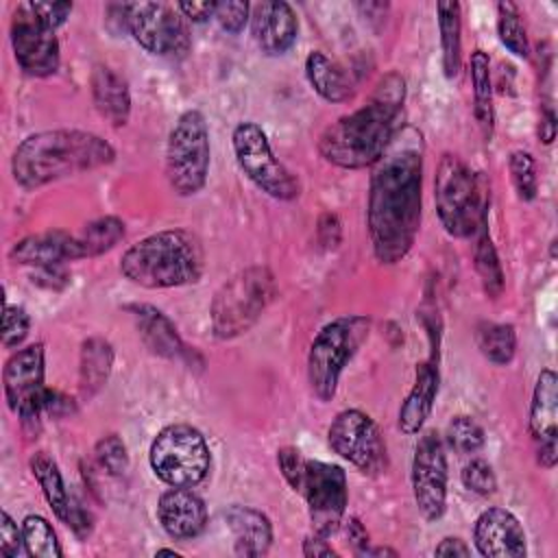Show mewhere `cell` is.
<instances>
[{"label": "cell", "mask_w": 558, "mask_h": 558, "mask_svg": "<svg viewBox=\"0 0 558 558\" xmlns=\"http://www.w3.org/2000/svg\"><path fill=\"white\" fill-rule=\"evenodd\" d=\"M366 227L379 264L401 262L414 246L423 203V135L414 126L395 133L371 166Z\"/></svg>", "instance_id": "6da1fadb"}, {"label": "cell", "mask_w": 558, "mask_h": 558, "mask_svg": "<svg viewBox=\"0 0 558 558\" xmlns=\"http://www.w3.org/2000/svg\"><path fill=\"white\" fill-rule=\"evenodd\" d=\"M403 100L405 78L399 72H388L360 109L338 118L320 133V157L347 170L371 168L401 129Z\"/></svg>", "instance_id": "7a4b0ae2"}, {"label": "cell", "mask_w": 558, "mask_h": 558, "mask_svg": "<svg viewBox=\"0 0 558 558\" xmlns=\"http://www.w3.org/2000/svg\"><path fill=\"white\" fill-rule=\"evenodd\" d=\"M116 148L92 131L52 129L26 135L11 155V174L24 190L109 166Z\"/></svg>", "instance_id": "3957f363"}, {"label": "cell", "mask_w": 558, "mask_h": 558, "mask_svg": "<svg viewBox=\"0 0 558 558\" xmlns=\"http://www.w3.org/2000/svg\"><path fill=\"white\" fill-rule=\"evenodd\" d=\"M205 270L201 240L187 229H163L131 244L120 272L135 286L159 290L196 283Z\"/></svg>", "instance_id": "277c9868"}, {"label": "cell", "mask_w": 558, "mask_h": 558, "mask_svg": "<svg viewBox=\"0 0 558 558\" xmlns=\"http://www.w3.org/2000/svg\"><path fill=\"white\" fill-rule=\"evenodd\" d=\"M434 201L445 231L453 238L475 235V231L486 225V179L453 153H445L438 161Z\"/></svg>", "instance_id": "5b68a950"}, {"label": "cell", "mask_w": 558, "mask_h": 558, "mask_svg": "<svg viewBox=\"0 0 558 558\" xmlns=\"http://www.w3.org/2000/svg\"><path fill=\"white\" fill-rule=\"evenodd\" d=\"M277 296V279L268 266H248L227 279L209 305L211 331L220 340L246 333Z\"/></svg>", "instance_id": "8992f818"}, {"label": "cell", "mask_w": 558, "mask_h": 558, "mask_svg": "<svg viewBox=\"0 0 558 558\" xmlns=\"http://www.w3.org/2000/svg\"><path fill=\"white\" fill-rule=\"evenodd\" d=\"M371 333V320L362 314L338 316L327 323L307 351V384L316 399L331 401L347 362Z\"/></svg>", "instance_id": "52a82bcc"}, {"label": "cell", "mask_w": 558, "mask_h": 558, "mask_svg": "<svg viewBox=\"0 0 558 558\" xmlns=\"http://www.w3.org/2000/svg\"><path fill=\"white\" fill-rule=\"evenodd\" d=\"M209 126L198 109L183 111L168 133L166 179L174 194H198L209 174Z\"/></svg>", "instance_id": "ba28073f"}, {"label": "cell", "mask_w": 558, "mask_h": 558, "mask_svg": "<svg viewBox=\"0 0 558 558\" xmlns=\"http://www.w3.org/2000/svg\"><path fill=\"white\" fill-rule=\"evenodd\" d=\"M148 462L153 473L168 486H196L205 480L211 456L205 436L187 425H166L148 449Z\"/></svg>", "instance_id": "9c48e42d"}, {"label": "cell", "mask_w": 558, "mask_h": 558, "mask_svg": "<svg viewBox=\"0 0 558 558\" xmlns=\"http://www.w3.org/2000/svg\"><path fill=\"white\" fill-rule=\"evenodd\" d=\"M240 170L270 198L294 201L301 194L299 179L279 161L257 122H240L231 135Z\"/></svg>", "instance_id": "30bf717a"}, {"label": "cell", "mask_w": 558, "mask_h": 558, "mask_svg": "<svg viewBox=\"0 0 558 558\" xmlns=\"http://www.w3.org/2000/svg\"><path fill=\"white\" fill-rule=\"evenodd\" d=\"M124 22L133 39L155 57L181 59L192 46L190 31L177 7L163 2H131L124 4Z\"/></svg>", "instance_id": "8fae6325"}, {"label": "cell", "mask_w": 558, "mask_h": 558, "mask_svg": "<svg viewBox=\"0 0 558 558\" xmlns=\"http://www.w3.org/2000/svg\"><path fill=\"white\" fill-rule=\"evenodd\" d=\"M329 447L364 475H381L388 469V449L375 421L362 410H342L327 429Z\"/></svg>", "instance_id": "7c38bea8"}, {"label": "cell", "mask_w": 558, "mask_h": 558, "mask_svg": "<svg viewBox=\"0 0 558 558\" xmlns=\"http://www.w3.org/2000/svg\"><path fill=\"white\" fill-rule=\"evenodd\" d=\"M299 493L305 497L314 534L325 538L336 534L342 525L349 501L347 473L342 466L320 460H305Z\"/></svg>", "instance_id": "4fadbf2b"}, {"label": "cell", "mask_w": 558, "mask_h": 558, "mask_svg": "<svg viewBox=\"0 0 558 558\" xmlns=\"http://www.w3.org/2000/svg\"><path fill=\"white\" fill-rule=\"evenodd\" d=\"M4 397L13 414L24 427L39 429L44 414V344L33 342L20 347L4 364L2 371Z\"/></svg>", "instance_id": "5bb4252c"}, {"label": "cell", "mask_w": 558, "mask_h": 558, "mask_svg": "<svg viewBox=\"0 0 558 558\" xmlns=\"http://www.w3.org/2000/svg\"><path fill=\"white\" fill-rule=\"evenodd\" d=\"M412 497L425 521H438L447 508V447L440 434H421L412 458Z\"/></svg>", "instance_id": "9a60e30c"}, {"label": "cell", "mask_w": 558, "mask_h": 558, "mask_svg": "<svg viewBox=\"0 0 558 558\" xmlns=\"http://www.w3.org/2000/svg\"><path fill=\"white\" fill-rule=\"evenodd\" d=\"M11 46L24 74L44 78L59 70L61 50L54 31L41 24L24 2L15 7L11 20Z\"/></svg>", "instance_id": "2e32d148"}, {"label": "cell", "mask_w": 558, "mask_h": 558, "mask_svg": "<svg viewBox=\"0 0 558 558\" xmlns=\"http://www.w3.org/2000/svg\"><path fill=\"white\" fill-rule=\"evenodd\" d=\"M530 434L538 464L554 469L558 460V377L551 368H543L536 377L530 403Z\"/></svg>", "instance_id": "e0dca14e"}, {"label": "cell", "mask_w": 558, "mask_h": 558, "mask_svg": "<svg viewBox=\"0 0 558 558\" xmlns=\"http://www.w3.org/2000/svg\"><path fill=\"white\" fill-rule=\"evenodd\" d=\"M473 541L486 558H523L527 554L525 530L506 508H486L473 525Z\"/></svg>", "instance_id": "ac0fdd59"}, {"label": "cell", "mask_w": 558, "mask_h": 558, "mask_svg": "<svg viewBox=\"0 0 558 558\" xmlns=\"http://www.w3.org/2000/svg\"><path fill=\"white\" fill-rule=\"evenodd\" d=\"M157 519L170 538L190 541L205 530L207 508L190 486H170L159 495Z\"/></svg>", "instance_id": "d6986e66"}, {"label": "cell", "mask_w": 558, "mask_h": 558, "mask_svg": "<svg viewBox=\"0 0 558 558\" xmlns=\"http://www.w3.org/2000/svg\"><path fill=\"white\" fill-rule=\"evenodd\" d=\"M126 310L131 312L144 344L155 355H161L166 360H179L187 366L194 364V357H198V353L194 351V347H187L183 342L174 323L161 310L148 303H131L126 305Z\"/></svg>", "instance_id": "ffe728a7"}, {"label": "cell", "mask_w": 558, "mask_h": 558, "mask_svg": "<svg viewBox=\"0 0 558 558\" xmlns=\"http://www.w3.org/2000/svg\"><path fill=\"white\" fill-rule=\"evenodd\" d=\"M251 31L257 48L268 57H277L294 46L299 20L294 9L283 0L259 2L251 13Z\"/></svg>", "instance_id": "44dd1931"}, {"label": "cell", "mask_w": 558, "mask_h": 558, "mask_svg": "<svg viewBox=\"0 0 558 558\" xmlns=\"http://www.w3.org/2000/svg\"><path fill=\"white\" fill-rule=\"evenodd\" d=\"M9 257L15 264L33 266V268L63 266L65 262L81 259L78 246H76V235L61 231V229L31 233V235L17 240L11 246Z\"/></svg>", "instance_id": "7402d4cb"}, {"label": "cell", "mask_w": 558, "mask_h": 558, "mask_svg": "<svg viewBox=\"0 0 558 558\" xmlns=\"http://www.w3.org/2000/svg\"><path fill=\"white\" fill-rule=\"evenodd\" d=\"M438 381H440V375L434 360L416 364L412 388L408 390L397 414V427L401 429V434L414 436L423 429L438 395Z\"/></svg>", "instance_id": "603a6c76"}, {"label": "cell", "mask_w": 558, "mask_h": 558, "mask_svg": "<svg viewBox=\"0 0 558 558\" xmlns=\"http://www.w3.org/2000/svg\"><path fill=\"white\" fill-rule=\"evenodd\" d=\"M225 521L233 534V549L238 556L257 558L270 549L272 523L264 512L233 504L225 510Z\"/></svg>", "instance_id": "cb8c5ba5"}, {"label": "cell", "mask_w": 558, "mask_h": 558, "mask_svg": "<svg viewBox=\"0 0 558 558\" xmlns=\"http://www.w3.org/2000/svg\"><path fill=\"white\" fill-rule=\"evenodd\" d=\"M92 100L96 111L111 124L124 126L131 116V92L122 74L109 65H96L92 72Z\"/></svg>", "instance_id": "d4e9b609"}, {"label": "cell", "mask_w": 558, "mask_h": 558, "mask_svg": "<svg viewBox=\"0 0 558 558\" xmlns=\"http://www.w3.org/2000/svg\"><path fill=\"white\" fill-rule=\"evenodd\" d=\"M305 76L312 89L327 102H344L353 96V83L349 74L320 50H312L307 54Z\"/></svg>", "instance_id": "484cf974"}, {"label": "cell", "mask_w": 558, "mask_h": 558, "mask_svg": "<svg viewBox=\"0 0 558 558\" xmlns=\"http://www.w3.org/2000/svg\"><path fill=\"white\" fill-rule=\"evenodd\" d=\"M113 347L105 338H87L81 344L78 386L83 397H94L111 375Z\"/></svg>", "instance_id": "4316f807"}, {"label": "cell", "mask_w": 558, "mask_h": 558, "mask_svg": "<svg viewBox=\"0 0 558 558\" xmlns=\"http://www.w3.org/2000/svg\"><path fill=\"white\" fill-rule=\"evenodd\" d=\"M438 31H440V50H442V72L447 78H456L462 63V13L456 0L438 2Z\"/></svg>", "instance_id": "83f0119b"}, {"label": "cell", "mask_w": 558, "mask_h": 558, "mask_svg": "<svg viewBox=\"0 0 558 558\" xmlns=\"http://www.w3.org/2000/svg\"><path fill=\"white\" fill-rule=\"evenodd\" d=\"M471 85H473V113L482 129V135L490 140L495 126V100H493V78L490 59L484 50L471 54Z\"/></svg>", "instance_id": "f1b7e54d"}, {"label": "cell", "mask_w": 558, "mask_h": 558, "mask_svg": "<svg viewBox=\"0 0 558 558\" xmlns=\"http://www.w3.org/2000/svg\"><path fill=\"white\" fill-rule=\"evenodd\" d=\"M28 464H31V473H33L35 482L39 484L50 510L54 512V517L59 521L65 523L72 495L65 488V482H63V475H61L57 462L46 451H37L31 456Z\"/></svg>", "instance_id": "f546056e"}, {"label": "cell", "mask_w": 558, "mask_h": 558, "mask_svg": "<svg viewBox=\"0 0 558 558\" xmlns=\"http://www.w3.org/2000/svg\"><path fill=\"white\" fill-rule=\"evenodd\" d=\"M475 342L480 353L497 364L506 366L512 362L514 351H517V331L508 323H493V320H482L475 327Z\"/></svg>", "instance_id": "4dcf8cb0"}, {"label": "cell", "mask_w": 558, "mask_h": 558, "mask_svg": "<svg viewBox=\"0 0 558 558\" xmlns=\"http://www.w3.org/2000/svg\"><path fill=\"white\" fill-rule=\"evenodd\" d=\"M76 235V246L81 259L98 257L111 251L124 238V222L118 216H100L87 222Z\"/></svg>", "instance_id": "1f68e13d"}, {"label": "cell", "mask_w": 558, "mask_h": 558, "mask_svg": "<svg viewBox=\"0 0 558 558\" xmlns=\"http://www.w3.org/2000/svg\"><path fill=\"white\" fill-rule=\"evenodd\" d=\"M473 262H475V272L482 281V288L484 292L490 296V299H499L501 292H504V270H501V264H499V257H497V248L490 240V233H488V227L482 225L477 231H475V246H473Z\"/></svg>", "instance_id": "d6a6232c"}, {"label": "cell", "mask_w": 558, "mask_h": 558, "mask_svg": "<svg viewBox=\"0 0 558 558\" xmlns=\"http://www.w3.org/2000/svg\"><path fill=\"white\" fill-rule=\"evenodd\" d=\"M22 532H24V545H26L28 556H35V558H61L63 556L57 534L44 517L28 514L22 521Z\"/></svg>", "instance_id": "836d02e7"}, {"label": "cell", "mask_w": 558, "mask_h": 558, "mask_svg": "<svg viewBox=\"0 0 558 558\" xmlns=\"http://www.w3.org/2000/svg\"><path fill=\"white\" fill-rule=\"evenodd\" d=\"M497 35H499V41L514 57L525 59L530 54V41H527L525 26L521 22L517 4H512V2L497 4Z\"/></svg>", "instance_id": "e575fe53"}, {"label": "cell", "mask_w": 558, "mask_h": 558, "mask_svg": "<svg viewBox=\"0 0 558 558\" xmlns=\"http://www.w3.org/2000/svg\"><path fill=\"white\" fill-rule=\"evenodd\" d=\"M445 440L456 453H475L477 449L484 447L486 436H484L482 425L473 416L458 414L449 421Z\"/></svg>", "instance_id": "d590c367"}, {"label": "cell", "mask_w": 558, "mask_h": 558, "mask_svg": "<svg viewBox=\"0 0 558 558\" xmlns=\"http://www.w3.org/2000/svg\"><path fill=\"white\" fill-rule=\"evenodd\" d=\"M508 170L517 196L521 201H534L538 192V177H536V161L527 150H512L508 157Z\"/></svg>", "instance_id": "8d00e7d4"}, {"label": "cell", "mask_w": 558, "mask_h": 558, "mask_svg": "<svg viewBox=\"0 0 558 558\" xmlns=\"http://www.w3.org/2000/svg\"><path fill=\"white\" fill-rule=\"evenodd\" d=\"M94 458L109 475H124L129 469V451L118 434L102 436L94 447Z\"/></svg>", "instance_id": "74e56055"}, {"label": "cell", "mask_w": 558, "mask_h": 558, "mask_svg": "<svg viewBox=\"0 0 558 558\" xmlns=\"http://www.w3.org/2000/svg\"><path fill=\"white\" fill-rule=\"evenodd\" d=\"M460 480L466 490L482 495V497H488L497 490V477L493 473V466L482 458H475L469 464H464Z\"/></svg>", "instance_id": "f35d334b"}, {"label": "cell", "mask_w": 558, "mask_h": 558, "mask_svg": "<svg viewBox=\"0 0 558 558\" xmlns=\"http://www.w3.org/2000/svg\"><path fill=\"white\" fill-rule=\"evenodd\" d=\"M31 329V318L20 305H4L2 314V344L7 349H20Z\"/></svg>", "instance_id": "ab89813d"}, {"label": "cell", "mask_w": 558, "mask_h": 558, "mask_svg": "<svg viewBox=\"0 0 558 558\" xmlns=\"http://www.w3.org/2000/svg\"><path fill=\"white\" fill-rule=\"evenodd\" d=\"M251 13V7L248 2H242V0H227V2H218L216 4V22L220 24V28L225 33H231V35H238L244 24L248 22V15Z\"/></svg>", "instance_id": "60d3db41"}, {"label": "cell", "mask_w": 558, "mask_h": 558, "mask_svg": "<svg viewBox=\"0 0 558 558\" xmlns=\"http://www.w3.org/2000/svg\"><path fill=\"white\" fill-rule=\"evenodd\" d=\"M305 460L301 456V451L296 447H281L277 451V464H279V471L283 475V480L292 486V490L299 493L301 488V482H303V473H305Z\"/></svg>", "instance_id": "b9f144b4"}, {"label": "cell", "mask_w": 558, "mask_h": 558, "mask_svg": "<svg viewBox=\"0 0 558 558\" xmlns=\"http://www.w3.org/2000/svg\"><path fill=\"white\" fill-rule=\"evenodd\" d=\"M0 551L9 558H17L22 551H26L24 532L22 527H17L7 510H2L0 514Z\"/></svg>", "instance_id": "7bdbcfd3"}, {"label": "cell", "mask_w": 558, "mask_h": 558, "mask_svg": "<svg viewBox=\"0 0 558 558\" xmlns=\"http://www.w3.org/2000/svg\"><path fill=\"white\" fill-rule=\"evenodd\" d=\"M26 9L48 28H59L72 13V2H24Z\"/></svg>", "instance_id": "ee69618b"}, {"label": "cell", "mask_w": 558, "mask_h": 558, "mask_svg": "<svg viewBox=\"0 0 558 558\" xmlns=\"http://www.w3.org/2000/svg\"><path fill=\"white\" fill-rule=\"evenodd\" d=\"M316 238H318V244L327 251H331L340 244L342 227H340V220H338L336 214H331V211L320 214L318 225H316Z\"/></svg>", "instance_id": "f6af8a7d"}, {"label": "cell", "mask_w": 558, "mask_h": 558, "mask_svg": "<svg viewBox=\"0 0 558 558\" xmlns=\"http://www.w3.org/2000/svg\"><path fill=\"white\" fill-rule=\"evenodd\" d=\"M65 525H70V530L78 536V538H87L92 534V514L83 508V504L72 495V501H70V512H68V519H65Z\"/></svg>", "instance_id": "bcb514c9"}, {"label": "cell", "mask_w": 558, "mask_h": 558, "mask_svg": "<svg viewBox=\"0 0 558 558\" xmlns=\"http://www.w3.org/2000/svg\"><path fill=\"white\" fill-rule=\"evenodd\" d=\"M76 412V405H74V399H70L68 395L59 392V390H52V388H46L44 392V414H50V416H68Z\"/></svg>", "instance_id": "7dc6e473"}, {"label": "cell", "mask_w": 558, "mask_h": 558, "mask_svg": "<svg viewBox=\"0 0 558 558\" xmlns=\"http://www.w3.org/2000/svg\"><path fill=\"white\" fill-rule=\"evenodd\" d=\"M216 4L214 0H201V2H179L174 4L179 9V13L190 20V22H196V24H203L207 22L209 17H214L216 13Z\"/></svg>", "instance_id": "c3c4849f"}, {"label": "cell", "mask_w": 558, "mask_h": 558, "mask_svg": "<svg viewBox=\"0 0 558 558\" xmlns=\"http://www.w3.org/2000/svg\"><path fill=\"white\" fill-rule=\"evenodd\" d=\"M303 556L307 558H336L338 551L327 543L325 536H318V534H312L303 541Z\"/></svg>", "instance_id": "681fc988"}, {"label": "cell", "mask_w": 558, "mask_h": 558, "mask_svg": "<svg viewBox=\"0 0 558 558\" xmlns=\"http://www.w3.org/2000/svg\"><path fill=\"white\" fill-rule=\"evenodd\" d=\"M434 554L436 556H445V558H456V556H471V547L462 541V538H458V536H447V538H442L438 545H436V549H434Z\"/></svg>", "instance_id": "f907efd6"}, {"label": "cell", "mask_w": 558, "mask_h": 558, "mask_svg": "<svg viewBox=\"0 0 558 558\" xmlns=\"http://www.w3.org/2000/svg\"><path fill=\"white\" fill-rule=\"evenodd\" d=\"M347 538L351 541L355 554H362L368 547V532L355 517L347 521Z\"/></svg>", "instance_id": "816d5d0a"}, {"label": "cell", "mask_w": 558, "mask_h": 558, "mask_svg": "<svg viewBox=\"0 0 558 558\" xmlns=\"http://www.w3.org/2000/svg\"><path fill=\"white\" fill-rule=\"evenodd\" d=\"M538 137L543 144H551L556 137V113L551 107H545L541 113V124H538Z\"/></svg>", "instance_id": "f5cc1de1"}, {"label": "cell", "mask_w": 558, "mask_h": 558, "mask_svg": "<svg viewBox=\"0 0 558 558\" xmlns=\"http://www.w3.org/2000/svg\"><path fill=\"white\" fill-rule=\"evenodd\" d=\"M360 556H397V549H390V547H366Z\"/></svg>", "instance_id": "db71d44e"}, {"label": "cell", "mask_w": 558, "mask_h": 558, "mask_svg": "<svg viewBox=\"0 0 558 558\" xmlns=\"http://www.w3.org/2000/svg\"><path fill=\"white\" fill-rule=\"evenodd\" d=\"M157 556H179V551L163 547V549H157Z\"/></svg>", "instance_id": "11a10c76"}, {"label": "cell", "mask_w": 558, "mask_h": 558, "mask_svg": "<svg viewBox=\"0 0 558 558\" xmlns=\"http://www.w3.org/2000/svg\"><path fill=\"white\" fill-rule=\"evenodd\" d=\"M556 244H558V240L554 238L551 244H549V257H551V259H556Z\"/></svg>", "instance_id": "9f6ffc18"}]
</instances>
